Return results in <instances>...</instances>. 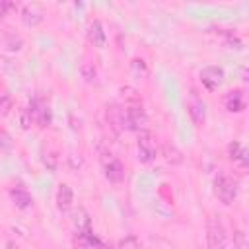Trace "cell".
I'll return each mask as SVG.
<instances>
[{
    "label": "cell",
    "instance_id": "7",
    "mask_svg": "<svg viewBox=\"0 0 249 249\" xmlns=\"http://www.w3.org/2000/svg\"><path fill=\"white\" fill-rule=\"evenodd\" d=\"M103 171H105V177L111 181V183H121L124 179V167L123 163L109 156V158H103Z\"/></svg>",
    "mask_w": 249,
    "mask_h": 249
},
{
    "label": "cell",
    "instance_id": "2",
    "mask_svg": "<svg viewBox=\"0 0 249 249\" xmlns=\"http://www.w3.org/2000/svg\"><path fill=\"white\" fill-rule=\"evenodd\" d=\"M214 193L220 198V202L224 204H231L237 196V181L233 177H230L228 173H218L214 179Z\"/></svg>",
    "mask_w": 249,
    "mask_h": 249
},
{
    "label": "cell",
    "instance_id": "6",
    "mask_svg": "<svg viewBox=\"0 0 249 249\" xmlns=\"http://www.w3.org/2000/svg\"><path fill=\"white\" fill-rule=\"evenodd\" d=\"M187 111H189V115H191V119H193V123L196 126H200L204 123V119H206V105H204V101L196 93H191V97L187 101Z\"/></svg>",
    "mask_w": 249,
    "mask_h": 249
},
{
    "label": "cell",
    "instance_id": "20",
    "mask_svg": "<svg viewBox=\"0 0 249 249\" xmlns=\"http://www.w3.org/2000/svg\"><path fill=\"white\" fill-rule=\"evenodd\" d=\"M8 249H19L16 243H8Z\"/></svg>",
    "mask_w": 249,
    "mask_h": 249
},
{
    "label": "cell",
    "instance_id": "14",
    "mask_svg": "<svg viewBox=\"0 0 249 249\" xmlns=\"http://www.w3.org/2000/svg\"><path fill=\"white\" fill-rule=\"evenodd\" d=\"M88 37L89 41L95 45V47H103L105 45V31H103V25L101 21H91L89 27H88Z\"/></svg>",
    "mask_w": 249,
    "mask_h": 249
},
{
    "label": "cell",
    "instance_id": "10",
    "mask_svg": "<svg viewBox=\"0 0 249 249\" xmlns=\"http://www.w3.org/2000/svg\"><path fill=\"white\" fill-rule=\"evenodd\" d=\"M10 198H12V202H14L19 210H27V208L33 204V198H31L29 191H27L25 187H21V185L10 189Z\"/></svg>",
    "mask_w": 249,
    "mask_h": 249
},
{
    "label": "cell",
    "instance_id": "15",
    "mask_svg": "<svg viewBox=\"0 0 249 249\" xmlns=\"http://www.w3.org/2000/svg\"><path fill=\"white\" fill-rule=\"evenodd\" d=\"M74 226H76V233H86V231H91V222H89V216L84 208H78L76 214H74Z\"/></svg>",
    "mask_w": 249,
    "mask_h": 249
},
{
    "label": "cell",
    "instance_id": "4",
    "mask_svg": "<svg viewBox=\"0 0 249 249\" xmlns=\"http://www.w3.org/2000/svg\"><path fill=\"white\" fill-rule=\"evenodd\" d=\"M136 148H138V160H140L142 163H150V161H154L156 156H158L156 140H154V136H152L148 130H144V132L138 134Z\"/></svg>",
    "mask_w": 249,
    "mask_h": 249
},
{
    "label": "cell",
    "instance_id": "9",
    "mask_svg": "<svg viewBox=\"0 0 249 249\" xmlns=\"http://www.w3.org/2000/svg\"><path fill=\"white\" fill-rule=\"evenodd\" d=\"M76 247L78 249H113L109 245H105L99 237H95L91 231H86V233H76V239H74Z\"/></svg>",
    "mask_w": 249,
    "mask_h": 249
},
{
    "label": "cell",
    "instance_id": "12",
    "mask_svg": "<svg viewBox=\"0 0 249 249\" xmlns=\"http://www.w3.org/2000/svg\"><path fill=\"white\" fill-rule=\"evenodd\" d=\"M224 105L230 113H241L245 109V95L241 89H235V91H230L224 99Z\"/></svg>",
    "mask_w": 249,
    "mask_h": 249
},
{
    "label": "cell",
    "instance_id": "3",
    "mask_svg": "<svg viewBox=\"0 0 249 249\" xmlns=\"http://www.w3.org/2000/svg\"><path fill=\"white\" fill-rule=\"evenodd\" d=\"M206 241H208L210 249H226L228 237H226V230L218 218L206 220Z\"/></svg>",
    "mask_w": 249,
    "mask_h": 249
},
{
    "label": "cell",
    "instance_id": "11",
    "mask_svg": "<svg viewBox=\"0 0 249 249\" xmlns=\"http://www.w3.org/2000/svg\"><path fill=\"white\" fill-rule=\"evenodd\" d=\"M72 202H74L72 187L66 185V183H60L58 191H56V206H58V210L60 212H68L72 208Z\"/></svg>",
    "mask_w": 249,
    "mask_h": 249
},
{
    "label": "cell",
    "instance_id": "1",
    "mask_svg": "<svg viewBox=\"0 0 249 249\" xmlns=\"http://www.w3.org/2000/svg\"><path fill=\"white\" fill-rule=\"evenodd\" d=\"M117 123L126 128V130H134V132H144L148 130V117L142 109V103H134V105H123L117 111Z\"/></svg>",
    "mask_w": 249,
    "mask_h": 249
},
{
    "label": "cell",
    "instance_id": "8",
    "mask_svg": "<svg viewBox=\"0 0 249 249\" xmlns=\"http://www.w3.org/2000/svg\"><path fill=\"white\" fill-rule=\"evenodd\" d=\"M21 21L27 27H35L43 21V8L39 4H25L21 8Z\"/></svg>",
    "mask_w": 249,
    "mask_h": 249
},
{
    "label": "cell",
    "instance_id": "5",
    "mask_svg": "<svg viewBox=\"0 0 249 249\" xmlns=\"http://www.w3.org/2000/svg\"><path fill=\"white\" fill-rule=\"evenodd\" d=\"M200 82H202V86L206 89L214 91L224 82V70L220 66H206V68L200 70Z\"/></svg>",
    "mask_w": 249,
    "mask_h": 249
},
{
    "label": "cell",
    "instance_id": "17",
    "mask_svg": "<svg viewBox=\"0 0 249 249\" xmlns=\"http://www.w3.org/2000/svg\"><path fill=\"white\" fill-rule=\"evenodd\" d=\"M132 72L136 76H146L148 74V68H146V62L142 58H134L132 60Z\"/></svg>",
    "mask_w": 249,
    "mask_h": 249
},
{
    "label": "cell",
    "instance_id": "19",
    "mask_svg": "<svg viewBox=\"0 0 249 249\" xmlns=\"http://www.w3.org/2000/svg\"><path fill=\"white\" fill-rule=\"evenodd\" d=\"M43 163H45L49 169H56V165H58V158H56L54 154H45V156H43Z\"/></svg>",
    "mask_w": 249,
    "mask_h": 249
},
{
    "label": "cell",
    "instance_id": "18",
    "mask_svg": "<svg viewBox=\"0 0 249 249\" xmlns=\"http://www.w3.org/2000/svg\"><path fill=\"white\" fill-rule=\"evenodd\" d=\"M233 245H235V249H249L247 237H245L243 231H235V233H233Z\"/></svg>",
    "mask_w": 249,
    "mask_h": 249
},
{
    "label": "cell",
    "instance_id": "13",
    "mask_svg": "<svg viewBox=\"0 0 249 249\" xmlns=\"http://www.w3.org/2000/svg\"><path fill=\"white\" fill-rule=\"evenodd\" d=\"M228 156H230V160L233 161V163H237V165H241V167H245L247 165V150L239 144V142H230V146H228Z\"/></svg>",
    "mask_w": 249,
    "mask_h": 249
},
{
    "label": "cell",
    "instance_id": "16",
    "mask_svg": "<svg viewBox=\"0 0 249 249\" xmlns=\"http://www.w3.org/2000/svg\"><path fill=\"white\" fill-rule=\"evenodd\" d=\"M163 158H165V161L167 163H171V165H177V163H181L183 161V156H181V152L173 146V144H163Z\"/></svg>",
    "mask_w": 249,
    "mask_h": 249
}]
</instances>
